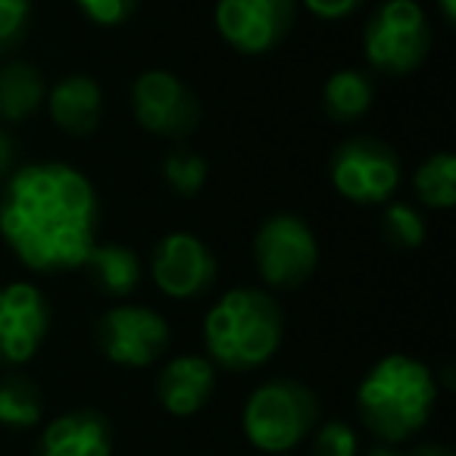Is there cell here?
<instances>
[{
	"label": "cell",
	"instance_id": "1",
	"mask_svg": "<svg viewBox=\"0 0 456 456\" xmlns=\"http://www.w3.org/2000/svg\"><path fill=\"white\" fill-rule=\"evenodd\" d=\"M101 200L85 172L69 163L16 169L0 194V238L26 269L69 273L97 244Z\"/></svg>",
	"mask_w": 456,
	"mask_h": 456
},
{
	"label": "cell",
	"instance_id": "2",
	"mask_svg": "<svg viewBox=\"0 0 456 456\" xmlns=\"http://www.w3.org/2000/svg\"><path fill=\"white\" fill-rule=\"evenodd\" d=\"M285 338V313L279 300L260 288H232L209 306L203 319V344L213 366L228 372L260 369L279 354Z\"/></svg>",
	"mask_w": 456,
	"mask_h": 456
},
{
	"label": "cell",
	"instance_id": "3",
	"mask_svg": "<svg viewBox=\"0 0 456 456\" xmlns=\"http://www.w3.org/2000/svg\"><path fill=\"white\" fill-rule=\"evenodd\" d=\"M437 381L425 362L403 354L381 356L356 387V410L381 444H400L431 419Z\"/></svg>",
	"mask_w": 456,
	"mask_h": 456
},
{
	"label": "cell",
	"instance_id": "4",
	"mask_svg": "<svg viewBox=\"0 0 456 456\" xmlns=\"http://www.w3.org/2000/svg\"><path fill=\"white\" fill-rule=\"evenodd\" d=\"M319 422V400L304 381L273 379L244 403V435L263 453L294 450Z\"/></svg>",
	"mask_w": 456,
	"mask_h": 456
},
{
	"label": "cell",
	"instance_id": "5",
	"mask_svg": "<svg viewBox=\"0 0 456 456\" xmlns=\"http://www.w3.org/2000/svg\"><path fill=\"white\" fill-rule=\"evenodd\" d=\"M431 22L416 0H385L362 28V53L372 72L410 76L431 51Z\"/></svg>",
	"mask_w": 456,
	"mask_h": 456
},
{
	"label": "cell",
	"instance_id": "6",
	"mask_svg": "<svg viewBox=\"0 0 456 456\" xmlns=\"http://www.w3.org/2000/svg\"><path fill=\"white\" fill-rule=\"evenodd\" d=\"M329 178L344 200L360 203V207H379L397 194L403 182V166L387 141L356 134L331 151Z\"/></svg>",
	"mask_w": 456,
	"mask_h": 456
},
{
	"label": "cell",
	"instance_id": "7",
	"mask_svg": "<svg viewBox=\"0 0 456 456\" xmlns=\"http://www.w3.org/2000/svg\"><path fill=\"white\" fill-rule=\"evenodd\" d=\"M254 266L269 288L294 291L306 285L319 266V241L313 228L294 213H275L256 228Z\"/></svg>",
	"mask_w": 456,
	"mask_h": 456
},
{
	"label": "cell",
	"instance_id": "8",
	"mask_svg": "<svg viewBox=\"0 0 456 456\" xmlns=\"http://www.w3.org/2000/svg\"><path fill=\"white\" fill-rule=\"evenodd\" d=\"M216 28L232 51L263 57L285 45L297 20V0H216Z\"/></svg>",
	"mask_w": 456,
	"mask_h": 456
},
{
	"label": "cell",
	"instance_id": "9",
	"mask_svg": "<svg viewBox=\"0 0 456 456\" xmlns=\"http://www.w3.org/2000/svg\"><path fill=\"white\" fill-rule=\"evenodd\" d=\"M169 325L151 306L119 304L97 319V347L116 366L147 369L169 350Z\"/></svg>",
	"mask_w": 456,
	"mask_h": 456
},
{
	"label": "cell",
	"instance_id": "10",
	"mask_svg": "<svg viewBox=\"0 0 456 456\" xmlns=\"http://www.w3.org/2000/svg\"><path fill=\"white\" fill-rule=\"evenodd\" d=\"M132 113L144 132L163 138H188L200 122L197 94L169 69H147L132 82Z\"/></svg>",
	"mask_w": 456,
	"mask_h": 456
},
{
	"label": "cell",
	"instance_id": "11",
	"mask_svg": "<svg viewBox=\"0 0 456 456\" xmlns=\"http://www.w3.org/2000/svg\"><path fill=\"white\" fill-rule=\"evenodd\" d=\"M153 285L172 300H197L216 285L219 263L207 241L191 232H169L153 244Z\"/></svg>",
	"mask_w": 456,
	"mask_h": 456
},
{
	"label": "cell",
	"instance_id": "12",
	"mask_svg": "<svg viewBox=\"0 0 456 456\" xmlns=\"http://www.w3.org/2000/svg\"><path fill=\"white\" fill-rule=\"evenodd\" d=\"M51 331V304L32 281L0 288V366L28 362Z\"/></svg>",
	"mask_w": 456,
	"mask_h": 456
},
{
	"label": "cell",
	"instance_id": "13",
	"mask_svg": "<svg viewBox=\"0 0 456 456\" xmlns=\"http://www.w3.org/2000/svg\"><path fill=\"white\" fill-rule=\"evenodd\" d=\"M35 456H113V425L101 410H69L38 437Z\"/></svg>",
	"mask_w": 456,
	"mask_h": 456
},
{
	"label": "cell",
	"instance_id": "14",
	"mask_svg": "<svg viewBox=\"0 0 456 456\" xmlns=\"http://www.w3.org/2000/svg\"><path fill=\"white\" fill-rule=\"evenodd\" d=\"M216 391V366L207 356H175L157 375V400L172 416H194Z\"/></svg>",
	"mask_w": 456,
	"mask_h": 456
},
{
	"label": "cell",
	"instance_id": "15",
	"mask_svg": "<svg viewBox=\"0 0 456 456\" xmlns=\"http://www.w3.org/2000/svg\"><path fill=\"white\" fill-rule=\"evenodd\" d=\"M47 113L57 122V128H63L66 134L85 138L97 128L103 113V91L91 76L72 72V76L60 78L45 97Z\"/></svg>",
	"mask_w": 456,
	"mask_h": 456
},
{
	"label": "cell",
	"instance_id": "16",
	"mask_svg": "<svg viewBox=\"0 0 456 456\" xmlns=\"http://www.w3.org/2000/svg\"><path fill=\"white\" fill-rule=\"evenodd\" d=\"M82 266L88 269V275L97 285V291L110 294V297H128V294L141 285L138 254L119 241L94 244L91 254L85 256Z\"/></svg>",
	"mask_w": 456,
	"mask_h": 456
},
{
	"label": "cell",
	"instance_id": "17",
	"mask_svg": "<svg viewBox=\"0 0 456 456\" xmlns=\"http://www.w3.org/2000/svg\"><path fill=\"white\" fill-rule=\"evenodd\" d=\"M372 101H375L372 78H369V72L354 69V66L331 72L322 85V110L338 126H350L360 116H366Z\"/></svg>",
	"mask_w": 456,
	"mask_h": 456
},
{
	"label": "cell",
	"instance_id": "18",
	"mask_svg": "<svg viewBox=\"0 0 456 456\" xmlns=\"http://www.w3.org/2000/svg\"><path fill=\"white\" fill-rule=\"evenodd\" d=\"M47 97L45 78L32 63H13L0 66V119L4 122H26L41 110Z\"/></svg>",
	"mask_w": 456,
	"mask_h": 456
},
{
	"label": "cell",
	"instance_id": "19",
	"mask_svg": "<svg viewBox=\"0 0 456 456\" xmlns=\"http://www.w3.org/2000/svg\"><path fill=\"white\" fill-rule=\"evenodd\" d=\"M45 400L35 379L22 372H7L0 379V425L7 428H32L38 425Z\"/></svg>",
	"mask_w": 456,
	"mask_h": 456
},
{
	"label": "cell",
	"instance_id": "20",
	"mask_svg": "<svg viewBox=\"0 0 456 456\" xmlns=\"http://www.w3.org/2000/svg\"><path fill=\"white\" fill-rule=\"evenodd\" d=\"M412 191L431 209H450L456 203V157L447 151L431 153L412 172Z\"/></svg>",
	"mask_w": 456,
	"mask_h": 456
},
{
	"label": "cell",
	"instance_id": "21",
	"mask_svg": "<svg viewBox=\"0 0 456 456\" xmlns=\"http://www.w3.org/2000/svg\"><path fill=\"white\" fill-rule=\"evenodd\" d=\"M381 235L394 244L397 250H419L428 238L425 219L416 207L403 200H387L381 203Z\"/></svg>",
	"mask_w": 456,
	"mask_h": 456
},
{
	"label": "cell",
	"instance_id": "22",
	"mask_svg": "<svg viewBox=\"0 0 456 456\" xmlns=\"http://www.w3.org/2000/svg\"><path fill=\"white\" fill-rule=\"evenodd\" d=\"M163 178L178 197H197L209 178V163L191 147H175L169 157L163 159Z\"/></svg>",
	"mask_w": 456,
	"mask_h": 456
},
{
	"label": "cell",
	"instance_id": "23",
	"mask_svg": "<svg viewBox=\"0 0 456 456\" xmlns=\"http://www.w3.org/2000/svg\"><path fill=\"white\" fill-rule=\"evenodd\" d=\"M32 26V0H0V53H10L26 41Z\"/></svg>",
	"mask_w": 456,
	"mask_h": 456
},
{
	"label": "cell",
	"instance_id": "24",
	"mask_svg": "<svg viewBox=\"0 0 456 456\" xmlns=\"http://www.w3.org/2000/svg\"><path fill=\"white\" fill-rule=\"evenodd\" d=\"M72 4L88 22L101 28H116L132 20L141 0H72Z\"/></svg>",
	"mask_w": 456,
	"mask_h": 456
},
{
	"label": "cell",
	"instance_id": "25",
	"mask_svg": "<svg viewBox=\"0 0 456 456\" xmlns=\"http://www.w3.org/2000/svg\"><path fill=\"white\" fill-rule=\"evenodd\" d=\"M356 450H360L356 431L341 419L325 422L313 437V456H356Z\"/></svg>",
	"mask_w": 456,
	"mask_h": 456
},
{
	"label": "cell",
	"instance_id": "26",
	"mask_svg": "<svg viewBox=\"0 0 456 456\" xmlns=\"http://www.w3.org/2000/svg\"><path fill=\"white\" fill-rule=\"evenodd\" d=\"M362 4H366V0H304V7L322 22L347 20V16H354Z\"/></svg>",
	"mask_w": 456,
	"mask_h": 456
},
{
	"label": "cell",
	"instance_id": "27",
	"mask_svg": "<svg viewBox=\"0 0 456 456\" xmlns=\"http://www.w3.org/2000/svg\"><path fill=\"white\" fill-rule=\"evenodd\" d=\"M13 163H16V144L7 134V128H0V182L13 172Z\"/></svg>",
	"mask_w": 456,
	"mask_h": 456
},
{
	"label": "cell",
	"instance_id": "28",
	"mask_svg": "<svg viewBox=\"0 0 456 456\" xmlns=\"http://www.w3.org/2000/svg\"><path fill=\"white\" fill-rule=\"evenodd\" d=\"M437 4V13H441V20L447 22V26H453L456 22V0H435Z\"/></svg>",
	"mask_w": 456,
	"mask_h": 456
},
{
	"label": "cell",
	"instance_id": "29",
	"mask_svg": "<svg viewBox=\"0 0 456 456\" xmlns=\"http://www.w3.org/2000/svg\"><path fill=\"white\" fill-rule=\"evenodd\" d=\"M403 456H453L447 447H441V444H425V447H416L412 453H403Z\"/></svg>",
	"mask_w": 456,
	"mask_h": 456
},
{
	"label": "cell",
	"instance_id": "30",
	"mask_svg": "<svg viewBox=\"0 0 456 456\" xmlns=\"http://www.w3.org/2000/svg\"><path fill=\"white\" fill-rule=\"evenodd\" d=\"M369 456H403L400 450H394L391 444H379V447L369 450Z\"/></svg>",
	"mask_w": 456,
	"mask_h": 456
}]
</instances>
